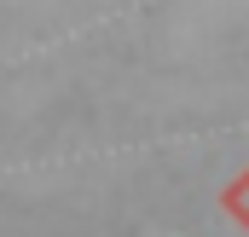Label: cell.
<instances>
[{
	"label": "cell",
	"mask_w": 249,
	"mask_h": 237,
	"mask_svg": "<svg viewBox=\"0 0 249 237\" xmlns=\"http://www.w3.org/2000/svg\"><path fill=\"white\" fill-rule=\"evenodd\" d=\"M220 208H226V220H238V226L249 232V168L220 185Z\"/></svg>",
	"instance_id": "1"
}]
</instances>
